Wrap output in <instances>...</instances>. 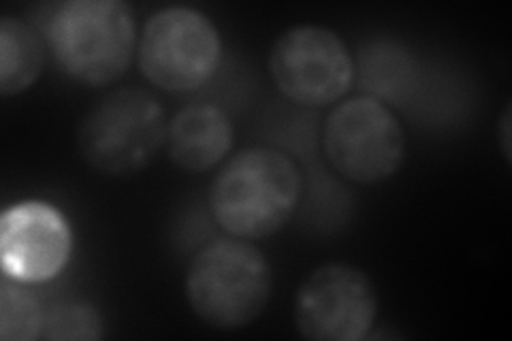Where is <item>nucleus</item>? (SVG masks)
I'll return each instance as SVG.
<instances>
[{
	"label": "nucleus",
	"instance_id": "f257e3e1",
	"mask_svg": "<svg viewBox=\"0 0 512 341\" xmlns=\"http://www.w3.org/2000/svg\"><path fill=\"white\" fill-rule=\"evenodd\" d=\"M301 173L291 156L248 148L227 160L210 188V209L220 229L237 239H265L293 218Z\"/></svg>",
	"mask_w": 512,
	"mask_h": 341
},
{
	"label": "nucleus",
	"instance_id": "f03ea898",
	"mask_svg": "<svg viewBox=\"0 0 512 341\" xmlns=\"http://www.w3.org/2000/svg\"><path fill=\"white\" fill-rule=\"evenodd\" d=\"M47 45L60 69L86 86L120 79L135 56L133 11L122 0H67L45 22Z\"/></svg>",
	"mask_w": 512,
	"mask_h": 341
},
{
	"label": "nucleus",
	"instance_id": "7ed1b4c3",
	"mask_svg": "<svg viewBox=\"0 0 512 341\" xmlns=\"http://www.w3.org/2000/svg\"><path fill=\"white\" fill-rule=\"evenodd\" d=\"M274 286L265 254L246 239H218L201 248L186 271V299L201 322L237 331L263 314Z\"/></svg>",
	"mask_w": 512,
	"mask_h": 341
},
{
	"label": "nucleus",
	"instance_id": "20e7f679",
	"mask_svg": "<svg viewBox=\"0 0 512 341\" xmlns=\"http://www.w3.org/2000/svg\"><path fill=\"white\" fill-rule=\"evenodd\" d=\"M167 126L154 94L120 88L88 109L77 131V150L94 171L131 175L146 169L165 148Z\"/></svg>",
	"mask_w": 512,
	"mask_h": 341
},
{
	"label": "nucleus",
	"instance_id": "39448f33",
	"mask_svg": "<svg viewBox=\"0 0 512 341\" xmlns=\"http://www.w3.org/2000/svg\"><path fill=\"white\" fill-rule=\"evenodd\" d=\"M139 69L154 86L188 92L216 73L222 43L205 13L175 5L150 15L139 37Z\"/></svg>",
	"mask_w": 512,
	"mask_h": 341
},
{
	"label": "nucleus",
	"instance_id": "423d86ee",
	"mask_svg": "<svg viewBox=\"0 0 512 341\" xmlns=\"http://www.w3.org/2000/svg\"><path fill=\"white\" fill-rule=\"evenodd\" d=\"M329 165L355 184H380L393 177L406 156L404 128L374 96H355L335 107L323 128Z\"/></svg>",
	"mask_w": 512,
	"mask_h": 341
},
{
	"label": "nucleus",
	"instance_id": "0eeeda50",
	"mask_svg": "<svg viewBox=\"0 0 512 341\" xmlns=\"http://www.w3.org/2000/svg\"><path fill=\"white\" fill-rule=\"evenodd\" d=\"M269 75L288 101L325 107L350 90L355 60L335 30L299 24L282 32L271 47Z\"/></svg>",
	"mask_w": 512,
	"mask_h": 341
},
{
	"label": "nucleus",
	"instance_id": "6e6552de",
	"mask_svg": "<svg viewBox=\"0 0 512 341\" xmlns=\"http://www.w3.org/2000/svg\"><path fill=\"white\" fill-rule=\"evenodd\" d=\"M295 327L312 341H361L378 314V295L367 275L346 263H327L301 282Z\"/></svg>",
	"mask_w": 512,
	"mask_h": 341
},
{
	"label": "nucleus",
	"instance_id": "1a4fd4ad",
	"mask_svg": "<svg viewBox=\"0 0 512 341\" xmlns=\"http://www.w3.org/2000/svg\"><path fill=\"white\" fill-rule=\"evenodd\" d=\"M71 246L69 222L47 203L24 201L0 218V265L22 284L56 278L69 261Z\"/></svg>",
	"mask_w": 512,
	"mask_h": 341
},
{
	"label": "nucleus",
	"instance_id": "9d476101",
	"mask_svg": "<svg viewBox=\"0 0 512 341\" xmlns=\"http://www.w3.org/2000/svg\"><path fill=\"white\" fill-rule=\"evenodd\" d=\"M233 124L227 113L210 103H192L175 113L167 126V154L188 173L210 171L233 148Z\"/></svg>",
	"mask_w": 512,
	"mask_h": 341
},
{
	"label": "nucleus",
	"instance_id": "9b49d317",
	"mask_svg": "<svg viewBox=\"0 0 512 341\" xmlns=\"http://www.w3.org/2000/svg\"><path fill=\"white\" fill-rule=\"evenodd\" d=\"M45 67V47L35 26L5 15L0 20V94L28 90Z\"/></svg>",
	"mask_w": 512,
	"mask_h": 341
},
{
	"label": "nucleus",
	"instance_id": "f8f14e48",
	"mask_svg": "<svg viewBox=\"0 0 512 341\" xmlns=\"http://www.w3.org/2000/svg\"><path fill=\"white\" fill-rule=\"evenodd\" d=\"M45 310L41 301L22 282L3 275L0 282V339L32 341L41 339Z\"/></svg>",
	"mask_w": 512,
	"mask_h": 341
},
{
	"label": "nucleus",
	"instance_id": "ddd939ff",
	"mask_svg": "<svg viewBox=\"0 0 512 341\" xmlns=\"http://www.w3.org/2000/svg\"><path fill=\"white\" fill-rule=\"evenodd\" d=\"M103 335V316L88 303H60L45 312L41 339L96 341Z\"/></svg>",
	"mask_w": 512,
	"mask_h": 341
},
{
	"label": "nucleus",
	"instance_id": "4468645a",
	"mask_svg": "<svg viewBox=\"0 0 512 341\" xmlns=\"http://www.w3.org/2000/svg\"><path fill=\"white\" fill-rule=\"evenodd\" d=\"M510 124H512V118H510V105H506L504 113H502V120H500V126H498V135H500V148H502V154L506 158V162L510 165V141H512V131H510Z\"/></svg>",
	"mask_w": 512,
	"mask_h": 341
}]
</instances>
